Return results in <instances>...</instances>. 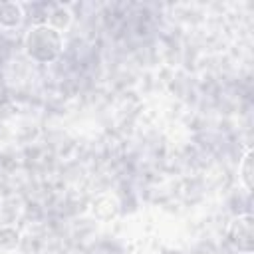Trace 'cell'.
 Segmentation results:
<instances>
[{"instance_id":"6da1fadb","label":"cell","mask_w":254,"mask_h":254,"mask_svg":"<svg viewBox=\"0 0 254 254\" xmlns=\"http://www.w3.org/2000/svg\"><path fill=\"white\" fill-rule=\"evenodd\" d=\"M24 50L32 60L40 64L52 62L62 52V34L52 24H38L24 36Z\"/></svg>"},{"instance_id":"7a4b0ae2","label":"cell","mask_w":254,"mask_h":254,"mask_svg":"<svg viewBox=\"0 0 254 254\" xmlns=\"http://www.w3.org/2000/svg\"><path fill=\"white\" fill-rule=\"evenodd\" d=\"M228 236H230V242L238 246V250L252 252V248H254V222H252V216L250 214H242V216L234 218L230 228H228Z\"/></svg>"},{"instance_id":"3957f363","label":"cell","mask_w":254,"mask_h":254,"mask_svg":"<svg viewBox=\"0 0 254 254\" xmlns=\"http://www.w3.org/2000/svg\"><path fill=\"white\" fill-rule=\"evenodd\" d=\"M252 157H254V153H252V149L248 147L246 149V153H244V157H242V161H240V165H238V173H240V183L244 185V189L246 190H252Z\"/></svg>"},{"instance_id":"277c9868","label":"cell","mask_w":254,"mask_h":254,"mask_svg":"<svg viewBox=\"0 0 254 254\" xmlns=\"http://www.w3.org/2000/svg\"><path fill=\"white\" fill-rule=\"evenodd\" d=\"M22 20V10L18 4H2L0 6V22L6 24V26H16L18 22Z\"/></svg>"}]
</instances>
